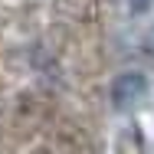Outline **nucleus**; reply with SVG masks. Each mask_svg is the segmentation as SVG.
Returning <instances> with one entry per match:
<instances>
[{
  "label": "nucleus",
  "instance_id": "1",
  "mask_svg": "<svg viewBox=\"0 0 154 154\" xmlns=\"http://www.w3.org/2000/svg\"><path fill=\"white\" fill-rule=\"evenodd\" d=\"M148 89V82H144V75L141 72H125L115 79V85H112V102H115V108H128V105H134L141 95Z\"/></svg>",
  "mask_w": 154,
  "mask_h": 154
},
{
  "label": "nucleus",
  "instance_id": "2",
  "mask_svg": "<svg viewBox=\"0 0 154 154\" xmlns=\"http://www.w3.org/2000/svg\"><path fill=\"white\" fill-rule=\"evenodd\" d=\"M144 49H148V53H151V56H154V30L148 33V36H144Z\"/></svg>",
  "mask_w": 154,
  "mask_h": 154
},
{
  "label": "nucleus",
  "instance_id": "3",
  "mask_svg": "<svg viewBox=\"0 0 154 154\" xmlns=\"http://www.w3.org/2000/svg\"><path fill=\"white\" fill-rule=\"evenodd\" d=\"M148 3H151V0H134V10H138V13H141V10H144V7H148Z\"/></svg>",
  "mask_w": 154,
  "mask_h": 154
}]
</instances>
